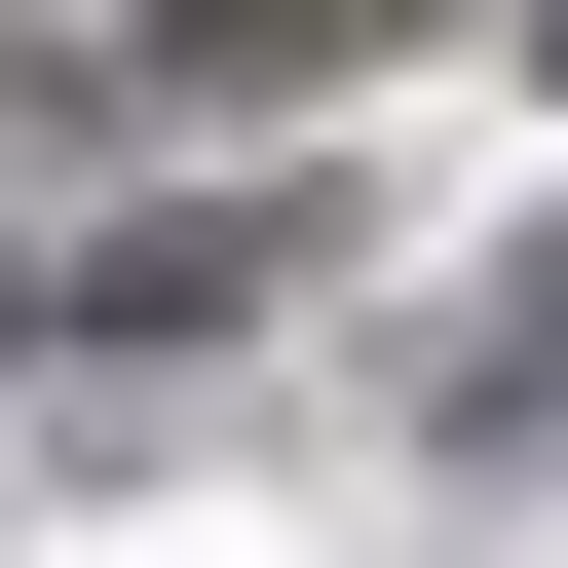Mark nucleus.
Listing matches in <instances>:
<instances>
[{"label": "nucleus", "mask_w": 568, "mask_h": 568, "mask_svg": "<svg viewBox=\"0 0 568 568\" xmlns=\"http://www.w3.org/2000/svg\"><path fill=\"white\" fill-rule=\"evenodd\" d=\"M342 0H114V77H304Z\"/></svg>", "instance_id": "1"}, {"label": "nucleus", "mask_w": 568, "mask_h": 568, "mask_svg": "<svg viewBox=\"0 0 568 568\" xmlns=\"http://www.w3.org/2000/svg\"><path fill=\"white\" fill-rule=\"evenodd\" d=\"M530 39H568V0H530Z\"/></svg>", "instance_id": "2"}]
</instances>
